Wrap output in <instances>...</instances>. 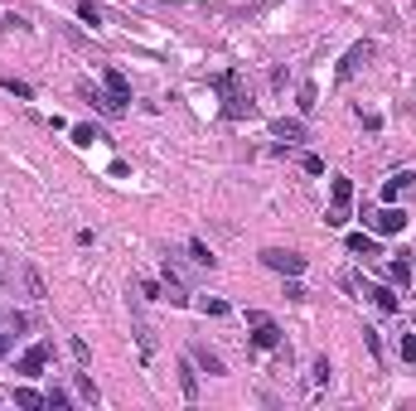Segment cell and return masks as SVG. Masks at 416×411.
<instances>
[{
    "mask_svg": "<svg viewBox=\"0 0 416 411\" xmlns=\"http://www.w3.org/2000/svg\"><path fill=\"white\" fill-rule=\"evenodd\" d=\"M402 358L416 363V334H402Z\"/></svg>",
    "mask_w": 416,
    "mask_h": 411,
    "instance_id": "21",
    "label": "cell"
},
{
    "mask_svg": "<svg viewBox=\"0 0 416 411\" xmlns=\"http://www.w3.org/2000/svg\"><path fill=\"white\" fill-rule=\"evenodd\" d=\"M73 140H78V145H92V140H102V136H97L92 126H73Z\"/></svg>",
    "mask_w": 416,
    "mask_h": 411,
    "instance_id": "18",
    "label": "cell"
},
{
    "mask_svg": "<svg viewBox=\"0 0 416 411\" xmlns=\"http://www.w3.org/2000/svg\"><path fill=\"white\" fill-rule=\"evenodd\" d=\"M349 198H354V184L344 174H334V208H349Z\"/></svg>",
    "mask_w": 416,
    "mask_h": 411,
    "instance_id": "11",
    "label": "cell"
},
{
    "mask_svg": "<svg viewBox=\"0 0 416 411\" xmlns=\"http://www.w3.org/2000/svg\"><path fill=\"white\" fill-rule=\"evenodd\" d=\"M189 252H194V261H198V266H213V261H218V257H213L208 247L198 242V237H194V242H189Z\"/></svg>",
    "mask_w": 416,
    "mask_h": 411,
    "instance_id": "14",
    "label": "cell"
},
{
    "mask_svg": "<svg viewBox=\"0 0 416 411\" xmlns=\"http://www.w3.org/2000/svg\"><path fill=\"white\" fill-rule=\"evenodd\" d=\"M5 92H15V97H34V87H29V82H15V78H5Z\"/></svg>",
    "mask_w": 416,
    "mask_h": 411,
    "instance_id": "19",
    "label": "cell"
},
{
    "mask_svg": "<svg viewBox=\"0 0 416 411\" xmlns=\"http://www.w3.org/2000/svg\"><path fill=\"white\" fill-rule=\"evenodd\" d=\"M213 87H218V92H227V116H232V121H242V116H257V102H252L247 92H242V87H237V78H232V73H223V78H213Z\"/></svg>",
    "mask_w": 416,
    "mask_h": 411,
    "instance_id": "1",
    "label": "cell"
},
{
    "mask_svg": "<svg viewBox=\"0 0 416 411\" xmlns=\"http://www.w3.org/2000/svg\"><path fill=\"white\" fill-rule=\"evenodd\" d=\"M412 184H416V179L407 174V169H402V174H392L388 184H383V203H397V198H402V193L412 189Z\"/></svg>",
    "mask_w": 416,
    "mask_h": 411,
    "instance_id": "8",
    "label": "cell"
},
{
    "mask_svg": "<svg viewBox=\"0 0 416 411\" xmlns=\"http://www.w3.org/2000/svg\"><path fill=\"white\" fill-rule=\"evenodd\" d=\"M5 349H10V344H5V334H0V358H5Z\"/></svg>",
    "mask_w": 416,
    "mask_h": 411,
    "instance_id": "25",
    "label": "cell"
},
{
    "mask_svg": "<svg viewBox=\"0 0 416 411\" xmlns=\"http://www.w3.org/2000/svg\"><path fill=\"white\" fill-rule=\"evenodd\" d=\"M407 213H402V208H397V203H383V213H378V218H373V227H378V232H383V237H392V232H402V227H407Z\"/></svg>",
    "mask_w": 416,
    "mask_h": 411,
    "instance_id": "4",
    "label": "cell"
},
{
    "mask_svg": "<svg viewBox=\"0 0 416 411\" xmlns=\"http://www.w3.org/2000/svg\"><path fill=\"white\" fill-rule=\"evenodd\" d=\"M388 276L397 281V286H412V266H407V261H392V266H388Z\"/></svg>",
    "mask_w": 416,
    "mask_h": 411,
    "instance_id": "13",
    "label": "cell"
},
{
    "mask_svg": "<svg viewBox=\"0 0 416 411\" xmlns=\"http://www.w3.org/2000/svg\"><path fill=\"white\" fill-rule=\"evenodd\" d=\"M368 54H373L368 44H354V49L344 54V63H339V78H354V73H359V63H368Z\"/></svg>",
    "mask_w": 416,
    "mask_h": 411,
    "instance_id": "7",
    "label": "cell"
},
{
    "mask_svg": "<svg viewBox=\"0 0 416 411\" xmlns=\"http://www.w3.org/2000/svg\"><path fill=\"white\" fill-rule=\"evenodd\" d=\"M286 295H291V300H305V286H300V281L291 276V281H286Z\"/></svg>",
    "mask_w": 416,
    "mask_h": 411,
    "instance_id": "23",
    "label": "cell"
},
{
    "mask_svg": "<svg viewBox=\"0 0 416 411\" xmlns=\"http://www.w3.org/2000/svg\"><path fill=\"white\" fill-rule=\"evenodd\" d=\"M44 363H49V344H34V349L20 358V373H25V378H39V373H44Z\"/></svg>",
    "mask_w": 416,
    "mask_h": 411,
    "instance_id": "6",
    "label": "cell"
},
{
    "mask_svg": "<svg viewBox=\"0 0 416 411\" xmlns=\"http://www.w3.org/2000/svg\"><path fill=\"white\" fill-rule=\"evenodd\" d=\"M271 131H276V140H286V145H296V140H305V126H300V121H276Z\"/></svg>",
    "mask_w": 416,
    "mask_h": 411,
    "instance_id": "9",
    "label": "cell"
},
{
    "mask_svg": "<svg viewBox=\"0 0 416 411\" xmlns=\"http://www.w3.org/2000/svg\"><path fill=\"white\" fill-rule=\"evenodd\" d=\"M310 169V174H325V160H320V155H305V160H300Z\"/></svg>",
    "mask_w": 416,
    "mask_h": 411,
    "instance_id": "24",
    "label": "cell"
},
{
    "mask_svg": "<svg viewBox=\"0 0 416 411\" xmlns=\"http://www.w3.org/2000/svg\"><path fill=\"white\" fill-rule=\"evenodd\" d=\"M78 15H83L87 25H102V10H97L92 0H78Z\"/></svg>",
    "mask_w": 416,
    "mask_h": 411,
    "instance_id": "16",
    "label": "cell"
},
{
    "mask_svg": "<svg viewBox=\"0 0 416 411\" xmlns=\"http://www.w3.org/2000/svg\"><path fill=\"white\" fill-rule=\"evenodd\" d=\"M44 407H68V392H63V387H54V392L44 397Z\"/></svg>",
    "mask_w": 416,
    "mask_h": 411,
    "instance_id": "22",
    "label": "cell"
},
{
    "mask_svg": "<svg viewBox=\"0 0 416 411\" xmlns=\"http://www.w3.org/2000/svg\"><path fill=\"white\" fill-rule=\"evenodd\" d=\"M194 363L203 368V373H223V363H218L213 354H203V349H194Z\"/></svg>",
    "mask_w": 416,
    "mask_h": 411,
    "instance_id": "15",
    "label": "cell"
},
{
    "mask_svg": "<svg viewBox=\"0 0 416 411\" xmlns=\"http://www.w3.org/2000/svg\"><path fill=\"white\" fill-rule=\"evenodd\" d=\"M368 295H373V300H378V310H388V315H392V310H397V295H392L388 286H373V291H368Z\"/></svg>",
    "mask_w": 416,
    "mask_h": 411,
    "instance_id": "12",
    "label": "cell"
},
{
    "mask_svg": "<svg viewBox=\"0 0 416 411\" xmlns=\"http://www.w3.org/2000/svg\"><path fill=\"white\" fill-rule=\"evenodd\" d=\"M15 402H20V407H44V397H39V392H29V387L15 392Z\"/></svg>",
    "mask_w": 416,
    "mask_h": 411,
    "instance_id": "17",
    "label": "cell"
},
{
    "mask_svg": "<svg viewBox=\"0 0 416 411\" xmlns=\"http://www.w3.org/2000/svg\"><path fill=\"white\" fill-rule=\"evenodd\" d=\"M349 252H359V257H378V242L363 237V232H349Z\"/></svg>",
    "mask_w": 416,
    "mask_h": 411,
    "instance_id": "10",
    "label": "cell"
},
{
    "mask_svg": "<svg viewBox=\"0 0 416 411\" xmlns=\"http://www.w3.org/2000/svg\"><path fill=\"white\" fill-rule=\"evenodd\" d=\"M262 261H266L271 271H286V276H300V271H305V257L281 252V247H266V252H262Z\"/></svg>",
    "mask_w": 416,
    "mask_h": 411,
    "instance_id": "2",
    "label": "cell"
},
{
    "mask_svg": "<svg viewBox=\"0 0 416 411\" xmlns=\"http://www.w3.org/2000/svg\"><path fill=\"white\" fill-rule=\"evenodd\" d=\"M247 325H252V344H257V349H276V344H281V329L271 325L266 315H257V310H252Z\"/></svg>",
    "mask_w": 416,
    "mask_h": 411,
    "instance_id": "3",
    "label": "cell"
},
{
    "mask_svg": "<svg viewBox=\"0 0 416 411\" xmlns=\"http://www.w3.org/2000/svg\"><path fill=\"white\" fill-rule=\"evenodd\" d=\"M325 223H330V227H344V223H349V208H330Z\"/></svg>",
    "mask_w": 416,
    "mask_h": 411,
    "instance_id": "20",
    "label": "cell"
},
{
    "mask_svg": "<svg viewBox=\"0 0 416 411\" xmlns=\"http://www.w3.org/2000/svg\"><path fill=\"white\" fill-rule=\"evenodd\" d=\"M102 87H107V97H116L121 107L131 102V82H126V73H121V68H102Z\"/></svg>",
    "mask_w": 416,
    "mask_h": 411,
    "instance_id": "5",
    "label": "cell"
}]
</instances>
